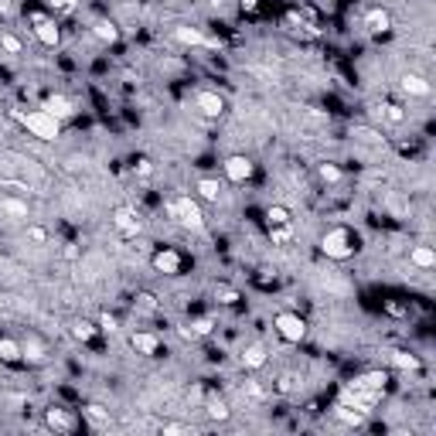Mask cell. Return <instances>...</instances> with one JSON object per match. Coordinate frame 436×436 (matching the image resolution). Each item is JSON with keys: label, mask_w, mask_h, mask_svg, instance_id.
Instances as JSON below:
<instances>
[{"label": "cell", "mask_w": 436, "mask_h": 436, "mask_svg": "<svg viewBox=\"0 0 436 436\" xmlns=\"http://www.w3.org/2000/svg\"><path fill=\"white\" fill-rule=\"evenodd\" d=\"M113 225H116V232L123 238H137L143 232V218H140L133 208H116V211H113Z\"/></svg>", "instance_id": "cell-7"}, {"label": "cell", "mask_w": 436, "mask_h": 436, "mask_svg": "<svg viewBox=\"0 0 436 436\" xmlns=\"http://www.w3.org/2000/svg\"><path fill=\"white\" fill-rule=\"evenodd\" d=\"M28 242L48 245V229H44V225H28Z\"/></svg>", "instance_id": "cell-36"}, {"label": "cell", "mask_w": 436, "mask_h": 436, "mask_svg": "<svg viewBox=\"0 0 436 436\" xmlns=\"http://www.w3.org/2000/svg\"><path fill=\"white\" fill-rule=\"evenodd\" d=\"M389 358H392V365L402 368V372H416V368H419V358L409 355V351H389Z\"/></svg>", "instance_id": "cell-32"}, {"label": "cell", "mask_w": 436, "mask_h": 436, "mask_svg": "<svg viewBox=\"0 0 436 436\" xmlns=\"http://www.w3.org/2000/svg\"><path fill=\"white\" fill-rule=\"evenodd\" d=\"M31 24H35V35L44 48H58V41H62V31H58V24L51 21V17H44V14H31Z\"/></svg>", "instance_id": "cell-11"}, {"label": "cell", "mask_w": 436, "mask_h": 436, "mask_svg": "<svg viewBox=\"0 0 436 436\" xmlns=\"http://www.w3.org/2000/svg\"><path fill=\"white\" fill-rule=\"evenodd\" d=\"M82 412H85V419H89L92 426H110V423H113V412H110L106 406H99V402H89Z\"/></svg>", "instance_id": "cell-26"}, {"label": "cell", "mask_w": 436, "mask_h": 436, "mask_svg": "<svg viewBox=\"0 0 436 436\" xmlns=\"http://www.w3.org/2000/svg\"><path fill=\"white\" fill-rule=\"evenodd\" d=\"M0 215H7L10 222H28L31 208H28V201L17 198V195H3L0 198Z\"/></svg>", "instance_id": "cell-15"}, {"label": "cell", "mask_w": 436, "mask_h": 436, "mask_svg": "<svg viewBox=\"0 0 436 436\" xmlns=\"http://www.w3.org/2000/svg\"><path fill=\"white\" fill-rule=\"evenodd\" d=\"M69 334L76 338V341H82V345H89L96 334H99V327L92 324V320H85V317H76L72 324H69Z\"/></svg>", "instance_id": "cell-23"}, {"label": "cell", "mask_w": 436, "mask_h": 436, "mask_svg": "<svg viewBox=\"0 0 436 436\" xmlns=\"http://www.w3.org/2000/svg\"><path fill=\"white\" fill-rule=\"evenodd\" d=\"M273 327L279 331V338L290 341V345H300V341L307 338V320L300 317V314H290V311L277 314V317H273Z\"/></svg>", "instance_id": "cell-4"}, {"label": "cell", "mask_w": 436, "mask_h": 436, "mask_svg": "<svg viewBox=\"0 0 436 436\" xmlns=\"http://www.w3.org/2000/svg\"><path fill=\"white\" fill-rule=\"evenodd\" d=\"M385 382H389L385 372H365V375H355V378L348 382V389H375V392H385Z\"/></svg>", "instance_id": "cell-19"}, {"label": "cell", "mask_w": 436, "mask_h": 436, "mask_svg": "<svg viewBox=\"0 0 436 436\" xmlns=\"http://www.w3.org/2000/svg\"><path fill=\"white\" fill-rule=\"evenodd\" d=\"M195 191H198L201 201H208V204H218L225 188H222V181H215V177H198V181H195Z\"/></svg>", "instance_id": "cell-20"}, {"label": "cell", "mask_w": 436, "mask_h": 436, "mask_svg": "<svg viewBox=\"0 0 436 436\" xmlns=\"http://www.w3.org/2000/svg\"><path fill=\"white\" fill-rule=\"evenodd\" d=\"M133 171H137V177H150V174H154V164H150L147 157H140L137 164H133Z\"/></svg>", "instance_id": "cell-40"}, {"label": "cell", "mask_w": 436, "mask_h": 436, "mask_svg": "<svg viewBox=\"0 0 436 436\" xmlns=\"http://www.w3.org/2000/svg\"><path fill=\"white\" fill-rule=\"evenodd\" d=\"M385 311H389V314H396V317H402V314H406V307H399V304H392V300L385 304Z\"/></svg>", "instance_id": "cell-47"}, {"label": "cell", "mask_w": 436, "mask_h": 436, "mask_svg": "<svg viewBox=\"0 0 436 436\" xmlns=\"http://www.w3.org/2000/svg\"><path fill=\"white\" fill-rule=\"evenodd\" d=\"M92 35L103 41V44H116V41H119V28L113 24V21H106V17H103V21H96V24H92Z\"/></svg>", "instance_id": "cell-27"}, {"label": "cell", "mask_w": 436, "mask_h": 436, "mask_svg": "<svg viewBox=\"0 0 436 436\" xmlns=\"http://www.w3.org/2000/svg\"><path fill=\"white\" fill-rule=\"evenodd\" d=\"M167 215L181 229H188V232H201L204 229V211H201L198 198H191V195H174V198L167 201Z\"/></svg>", "instance_id": "cell-2"}, {"label": "cell", "mask_w": 436, "mask_h": 436, "mask_svg": "<svg viewBox=\"0 0 436 436\" xmlns=\"http://www.w3.org/2000/svg\"><path fill=\"white\" fill-rule=\"evenodd\" d=\"M0 48H3L7 55H21V51H24L21 38H17V35H10V31H0Z\"/></svg>", "instance_id": "cell-34"}, {"label": "cell", "mask_w": 436, "mask_h": 436, "mask_svg": "<svg viewBox=\"0 0 436 436\" xmlns=\"http://www.w3.org/2000/svg\"><path fill=\"white\" fill-rule=\"evenodd\" d=\"M41 110L48 113V116H55L58 123L62 119H69L76 113V106H72V99L69 96H62V92H51V96H44V103H41Z\"/></svg>", "instance_id": "cell-12"}, {"label": "cell", "mask_w": 436, "mask_h": 436, "mask_svg": "<svg viewBox=\"0 0 436 436\" xmlns=\"http://www.w3.org/2000/svg\"><path fill=\"white\" fill-rule=\"evenodd\" d=\"M317 177H320V184H341V181H345V171H341L338 164L327 160V164H320L317 167Z\"/></svg>", "instance_id": "cell-30"}, {"label": "cell", "mask_w": 436, "mask_h": 436, "mask_svg": "<svg viewBox=\"0 0 436 436\" xmlns=\"http://www.w3.org/2000/svg\"><path fill=\"white\" fill-rule=\"evenodd\" d=\"M252 174H256L252 157H245V154H232V157L225 160V177H229L232 184H245V181H252Z\"/></svg>", "instance_id": "cell-6"}, {"label": "cell", "mask_w": 436, "mask_h": 436, "mask_svg": "<svg viewBox=\"0 0 436 436\" xmlns=\"http://www.w3.org/2000/svg\"><path fill=\"white\" fill-rule=\"evenodd\" d=\"M361 24H365V31H368V35H375V38H378V35H389V31H392V14H389L385 7H368Z\"/></svg>", "instance_id": "cell-9"}, {"label": "cell", "mask_w": 436, "mask_h": 436, "mask_svg": "<svg viewBox=\"0 0 436 436\" xmlns=\"http://www.w3.org/2000/svg\"><path fill=\"white\" fill-rule=\"evenodd\" d=\"M215 300L225 304V307H232V304H238V290L229 286V283H218V286H215Z\"/></svg>", "instance_id": "cell-33"}, {"label": "cell", "mask_w": 436, "mask_h": 436, "mask_svg": "<svg viewBox=\"0 0 436 436\" xmlns=\"http://www.w3.org/2000/svg\"><path fill=\"white\" fill-rule=\"evenodd\" d=\"M14 116H17V123H21L31 137H38L44 143H55V140L62 137V123L55 116H48L44 110H14Z\"/></svg>", "instance_id": "cell-1"}, {"label": "cell", "mask_w": 436, "mask_h": 436, "mask_svg": "<svg viewBox=\"0 0 436 436\" xmlns=\"http://www.w3.org/2000/svg\"><path fill=\"white\" fill-rule=\"evenodd\" d=\"M378 113H382L385 123H392V126H402V123L409 119V113H406L399 103H382V106H378Z\"/></svg>", "instance_id": "cell-29"}, {"label": "cell", "mask_w": 436, "mask_h": 436, "mask_svg": "<svg viewBox=\"0 0 436 436\" xmlns=\"http://www.w3.org/2000/svg\"><path fill=\"white\" fill-rule=\"evenodd\" d=\"M204 412H208V419H218V423H225V419L232 416V409H229V406H225L222 399H208Z\"/></svg>", "instance_id": "cell-31"}, {"label": "cell", "mask_w": 436, "mask_h": 436, "mask_svg": "<svg viewBox=\"0 0 436 436\" xmlns=\"http://www.w3.org/2000/svg\"><path fill=\"white\" fill-rule=\"evenodd\" d=\"M195 110H198L201 116L218 119L225 113V99L218 92H211V89H201V92H195Z\"/></svg>", "instance_id": "cell-8"}, {"label": "cell", "mask_w": 436, "mask_h": 436, "mask_svg": "<svg viewBox=\"0 0 436 436\" xmlns=\"http://www.w3.org/2000/svg\"><path fill=\"white\" fill-rule=\"evenodd\" d=\"M150 266L164 273V277H177L181 273V266H184V259H181V252H174V249H157L154 256H150Z\"/></svg>", "instance_id": "cell-10"}, {"label": "cell", "mask_w": 436, "mask_h": 436, "mask_svg": "<svg viewBox=\"0 0 436 436\" xmlns=\"http://www.w3.org/2000/svg\"><path fill=\"white\" fill-rule=\"evenodd\" d=\"M171 35H174V41H181V44H188V48H222L218 38H208L201 28H191V24H177Z\"/></svg>", "instance_id": "cell-5"}, {"label": "cell", "mask_w": 436, "mask_h": 436, "mask_svg": "<svg viewBox=\"0 0 436 436\" xmlns=\"http://www.w3.org/2000/svg\"><path fill=\"white\" fill-rule=\"evenodd\" d=\"M314 7H317L320 14H334V10H338V0H314Z\"/></svg>", "instance_id": "cell-42"}, {"label": "cell", "mask_w": 436, "mask_h": 436, "mask_svg": "<svg viewBox=\"0 0 436 436\" xmlns=\"http://www.w3.org/2000/svg\"><path fill=\"white\" fill-rule=\"evenodd\" d=\"M290 232H293L290 225H279V229H270V238H273L277 245H286V242H290Z\"/></svg>", "instance_id": "cell-39"}, {"label": "cell", "mask_w": 436, "mask_h": 436, "mask_svg": "<svg viewBox=\"0 0 436 436\" xmlns=\"http://www.w3.org/2000/svg\"><path fill=\"white\" fill-rule=\"evenodd\" d=\"M266 361H270V348H266V345H259V341H256V345H249V348L242 351V368H245V372H259Z\"/></svg>", "instance_id": "cell-17"}, {"label": "cell", "mask_w": 436, "mask_h": 436, "mask_svg": "<svg viewBox=\"0 0 436 436\" xmlns=\"http://www.w3.org/2000/svg\"><path fill=\"white\" fill-rule=\"evenodd\" d=\"M137 307H140V311H147V314H154V311H157V297L143 290V293H137Z\"/></svg>", "instance_id": "cell-35"}, {"label": "cell", "mask_w": 436, "mask_h": 436, "mask_svg": "<svg viewBox=\"0 0 436 436\" xmlns=\"http://www.w3.org/2000/svg\"><path fill=\"white\" fill-rule=\"evenodd\" d=\"M44 426L48 430H55V433H72L76 430V416L69 412V409H44Z\"/></svg>", "instance_id": "cell-13"}, {"label": "cell", "mask_w": 436, "mask_h": 436, "mask_svg": "<svg viewBox=\"0 0 436 436\" xmlns=\"http://www.w3.org/2000/svg\"><path fill=\"white\" fill-rule=\"evenodd\" d=\"M334 416H338V419H341L345 426H365V419H368V416H365L361 409L348 406V402H338V406H334Z\"/></svg>", "instance_id": "cell-24"}, {"label": "cell", "mask_w": 436, "mask_h": 436, "mask_svg": "<svg viewBox=\"0 0 436 436\" xmlns=\"http://www.w3.org/2000/svg\"><path fill=\"white\" fill-rule=\"evenodd\" d=\"M0 266H3V252H0Z\"/></svg>", "instance_id": "cell-48"}, {"label": "cell", "mask_w": 436, "mask_h": 436, "mask_svg": "<svg viewBox=\"0 0 436 436\" xmlns=\"http://www.w3.org/2000/svg\"><path fill=\"white\" fill-rule=\"evenodd\" d=\"M116 327H119L116 314H110V311H106V314H103V317H99V331H110V334H113V331H116Z\"/></svg>", "instance_id": "cell-41"}, {"label": "cell", "mask_w": 436, "mask_h": 436, "mask_svg": "<svg viewBox=\"0 0 436 436\" xmlns=\"http://www.w3.org/2000/svg\"><path fill=\"white\" fill-rule=\"evenodd\" d=\"M215 331V317H195L191 324H184L177 334L184 338V341H198V338H208Z\"/></svg>", "instance_id": "cell-18"}, {"label": "cell", "mask_w": 436, "mask_h": 436, "mask_svg": "<svg viewBox=\"0 0 436 436\" xmlns=\"http://www.w3.org/2000/svg\"><path fill=\"white\" fill-rule=\"evenodd\" d=\"M130 348H133L137 355H157L160 338L154 331H133V334H130Z\"/></svg>", "instance_id": "cell-16"}, {"label": "cell", "mask_w": 436, "mask_h": 436, "mask_svg": "<svg viewBox=\"0 0 436 436\" xmlns=\"http://www.w3.org/2000/svg\"><path fill=\"white\" fill-rule=\"evenodd\" d=\"M358 249L355 236H351V229H345V225H334V229H327L324 236H320V252L327 256V259H334V263H345V259H351Z\"/></svg>", "instance_id": "cell-3"}, {"label": "cell", "mask_w": 436, "mask_h": 436, "mask_svg": "<svg viewBox=\"0 0 436 436\" xmlns=\"http://www.w3.org/2000/svg\"><path fill=\"white\" fill-rule=\"evenodd\" d=\"M0 361H3V365H21V361H24V355H21V341L0 338Z\"/></svg>", "instance_id": "cell-25"}, {"label": "cell", "mask_w": 436, "mask_h": 436, "mask_svg": "<svg viewBox=\"0 0 436 436\" xmlns=\"http://www.w3.org/2000/svg\"><path fill=\"white\" fill-rule=\"evenodd\" d=\"M290 389H293V375H279V385H277V392H279V396H286Z\"/></svg>", "instance_id": "cell-44"}, {"label": "cell", "mask_w": 436, "mask_h": 436, "mask_svg": "<svg viewBox=\"0 0 436 436\" xmlns=\"http://www.w3.org/2000/svg\"><path fill=\"white\" fill-rule=\"evenodd\" d=\"M409 263H412L416 270H433V266H436L433 245H412V252H409Z\"/></svg>", "instance_id": "cell-22"}, {"label": "cell", "mask_w": 436, "mask_h": 436, "mask_svg": "<svg viewBox=\"0 0 436 436\" xmlns=\"http://www.w3.org/2000/svg\"><path fill=\"white\" fill-rule=\"evenodd\" d=\"M14 14V0H0V17H10Z\"/></svg>", "instance_id": "cell-46"}, {"label": "cell", "mask_w": 436, "mask_h": 436, "mask_svg": "<svg viewBox=\"0 0 436 436\" xmlns=\"http://www.w3.org/2000/svg\"><path fill=\"white\" fill-rule=\"evenodd\" d=\"M279 225H293V218L283 204H270L266 208V229H279Z\"/></svg>", "instance_id": "cell-28"}, {"label": "cell", "mask_w": 436, "mask_h": 436, "mask_svg": "<svg viewBox=\"0 0 436 436\" xmlns=\"http://www.w3.org/2000/svg\"><path fill=\"white\" fill-rule=\"evenodd\" d=\"M0 365H3V361H0Z\"/></svg>", "instance_id": "cell-50"}, {"label": "cell", "mask_w": 436, "mask_h": 436, "mask_svg": "<svg viewBox=\"0 0 436 436\" xmlns=\"http://www.w3.org/2000/svg\"><path fill=\"white\" fill-rule=\"evenodd\" d=\"M48 7L58 10V14H72V10L79 7V0H48Z\"/></svg>", "instance_id": "cell-37"}, {"label": "cell", "mask_w": 436, "mask_h": 436, "mask_svg": "<svg viewBox=\"0 0 436 436\" xmlns=\"http://www.w3.org/2000/svg\"><path fill=\"white\" fill-rule=\"evenodd\" d=\"M238 3H242V10H245V14H256V10L263 7V0H238Z\"/></svg>", "instance_id": "cell-45"}, {"label": "cell", "mask_w": 436, "mask_h": 436, "mask_svg": "<svg viewBox=\"0 0 436 436\" xmlns=\"http://www.w3.org/2000/svg\"><path fill=\"white\" fill-rule=\"evenodd\" d=\"M160 433H191V430H188L184 423H164V426H160Z\"/></svg>", "instance_id": "cell-43"}, {"label": "cell", "mask_w": 436, "mask_h": 436, "mask_svg": "<svg viewBox=\"0 0 436 436\" xmlns=\"http://www.w3.org/2000/svg\"><path fill=\"white\" fill-rule=\"evenodd\" d=\"M242 392L252 399V402H263V399H266V389H263V385H256V382H245V389H242Z\"/></svg>", "instance_id": "cell-38"}, {"label": "cell", "mask_w": 436, "mask_h": 436, "mask_svg": "<svg viewBox=\"0 0 436 436\" xmlns=\"http://www.w3.org/2000/svg\"><path fill=\"white\" fill-rule=\"evenodd\" d=\"M399 85H402V92L412 96V99H430V92H433V85L423 79L419 72H406V76L399 79Z\"/></svg>", "instance_id": "cell-14"}, {"label": "cell", "mask_w": 436, "mask_h": 436, "mask_svg": "<svg viewBox=\"0 0 436 436\" xmlns=\"http://www.w3.org/2000/svg\"><path fill=\"white\" fill-rule=\"evenodd\" d=\"M181 3H188V0H181Z\"/></svg>", "instance_id": "cell-49"}, {"label": "cell", "mask_w": 436, "mask_h": 436, "mask_svg": "<svg viewBox=\"0 0 436 436\" xmlns=\"http://www.w3.org/2000/svg\"><path fill=\"white\" fill-rule=\"evenodd\" d=\"M21 355H24V361H31V365H41V361L48 358V348H44V341H41V338L28 334V338L21 341Z\"/></svg>", "instance_id": "cell-21"}]
</instances>
